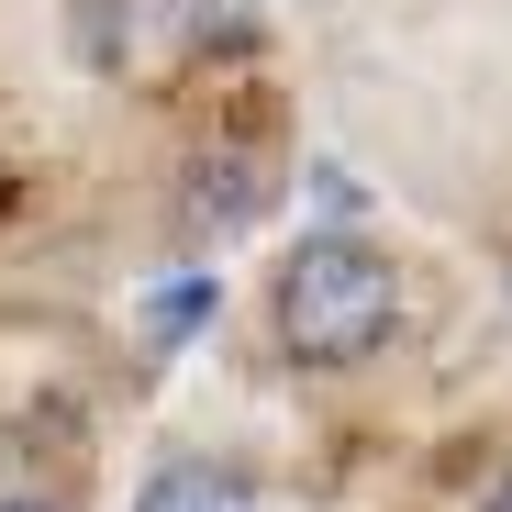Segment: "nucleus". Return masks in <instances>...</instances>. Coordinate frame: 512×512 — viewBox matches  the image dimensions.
Segmentation results:
<instances>
[{
  "label": "nucleus",
  "instance_id": "nucleus-6",
  "mask_svg": "<svg viewBox=\"0 0 512 512\" xmlns=\"http://www.w3.org/2000/svg\"><path fill=\"white\" fill-rule=\"evenodd\" d=\"M0 512H45V501H0Z\"/></svg>",
  "mask_w": 512,
  "mask_h": 512
},
{
  "label": "nucleus",
  "instance_id": "nucleus-3",
  "mask_svg": "<svg viewBox=\"0 0 512 512\" xmlns=\"http://www.w3.org/2000/svg\"><path fill=\"white\" fill-rule=\"evenodd\" d=\"M212 301H223V279H179V290L156 301V334H190V323H201Z\"/></svg>",
  "mask_w": 512,
  "mask_h": 512
},
{
  "label": "nucleus",
  "instance_id": "nucleus-4",
  "mask_svg": "<svg viewBox=\"0 0 512 512\" xmlns=\"http://www.w3.org/2000/svg\"><path fill=\"white\" fill-rule=\"evenodd\" d=\"M312 201H323V212H334V223H346V212H357V201H368V190H357V179H346V167H312Z\"/></svg>",
  "mask_w": 512,
  "mask_h": 512
},
{
  "label": "nucleus",
  "instance_id": "nucleus-2",
  "mask_svg": "<svg viewBox=\"0 0 512 512\" xmlns=\"http://www.w3.org/2000/svg\"><path fill=\"white\" fill-rule=\"evenodd\" d=\"M134 512H256V490H245V468H223V457H167Z\"/></svg>",
  "mask_w": 512,
  "mask_h": 512
},
{
  "label": "nucleus",
  "instance_id": "nucleus-5",
  "mask_svg": "<svg viewBox=\"0 0 512 512\" xmlns=\"http://www.w3.org/2000/svg\"><path fill=\"white\" fill-rule=\"evenodd\" d=\"M490 512H512V479H501V490H490Z\"/></svg>",
  "mask_w": 512,
  "mask_h": 512
},
{
  "label": "nucleus",
  "instance_id": "nucleus-1",
  "mask_svg": "<svg viewBox=\"0 0 512 512\" xmlns=\"http://www.w3.org/2000/svg\"><path fill=\"white\" fill-rule=\"evenodd\" d=\"M390 312H401V279L390 256L357 245V234H312L290 268H279V346L301 368H357L390 346Z\"/></svg>",
  "mask_w": 512,
  "mask_h": 512
}]
</instances>
